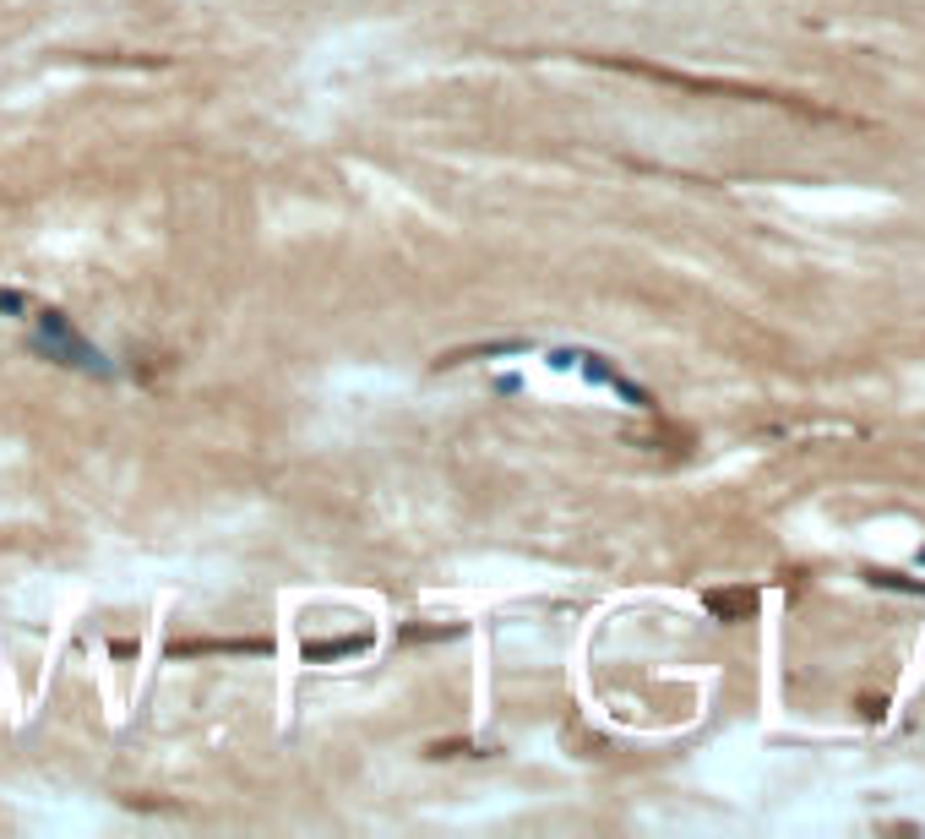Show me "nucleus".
<instances>
[{
    "label": "nucleus",
    "instance_id": "f257e3e1",
    "mask_svg": "<svg viewBox=\"0 0 925 839\" xmlns=\"http://www.w3.org/2000/svg\"><path fill=\"white\" fill-rule=\"evenodd\" d=\"M45 338H50V343L66 354V365H83V371H93V365H99V354H93V349H88V343H83V338H77V333H72L61 316H55V311L45 316Z\"/></svg>",
    "mask_w": 925,
    "mask_h": 839
}]
</instances>
